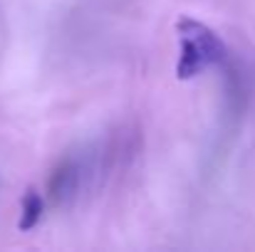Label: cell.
I'll return each mask as SVG.
<instances>
[{
    "mask_svg": "<svg viewBox=\"0 0 255 252\" xmlns=\"http://www.w3.org/2000/svg\"><path fill=\"white\" fill-rule=\"evenodd\" d=\"M77 183H80V168L75 161H62L60 166L55 168L52 178H50V198L57 203V205H65L70 203V198L77 193Z\"/></svg>",
    "mask_w": 255,
    "mask_h": 252,
    "instance_id": "2",
    "label": "cell"
},
{
    "mask_svg": "<svg viewBox=\"0 0 255 252\" xmlns=\"http://www.w3.org/2000/svg\"><path fill=\"white\" fill-rule=\"evenodd\" d=\"M42 210H45L42 195H40L35 188H27V193H25V198H22V215H20V220H17V228H20V230H32V228L40 223Z\"/></svg>",
    "mask_w": 255,
    "mask_h": 252,
    "instance_id": "3",
    "label": "cell"
},
{
    "mask_svg": "<svg viewBox=\"0 0 255 252\" xmlns=\"http://www.w3.org/2000/svg\"><path fill=\"white\" fill-rule=\"evenodd\" d=\"M176 32H178V65H176L178 80H193L208 67L223 62L226 45L206 22L191 15H181L176 20Z\"/></svg>",
    "mask_w": 255,
    "mask_h": 252,
    "instance_id": "1",
    "label": "cell"
}]
</instances>
